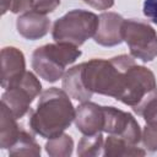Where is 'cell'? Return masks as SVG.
<instances>
[{"mask_svg":"<svg viewBox=\"0 0 157 157\" xmlns=\"http://www.w3.org/2000/svg\"><path fill=\"white\" fill-rule=\"evenodd\" d=\"M104 124L103 131L124 139L129 144L137 145L141 140V129L132 114L115 107H103Z\"/></svg>","mask_w":157,"mask_h":157,"instance_id":"cell-7","label":"cell"},{"mask_svg":"<svg viewBox=\"0 0 157 157\" xmlns=\"http://www.w3.org/2000/svg\"><path fill=\"white\" fill-rule=\"evenodd\" d=\"M59 5L60 0H33L32 10L47 15L49 12H53Z\"/></svg>","mask_w":157,"mask_h":157,"instance_id":"cell-21","label":"cell"},{"mask_svg":"<svg viewBox=\"0 0 157 157\" xmlns=\"http://www.w3.org/2000/svg\"><path fill=\"white\" fill-rule=\"evenodd\" d=\"M98 21V16L91 11L71 10L54 22L52 29L53 39L58 43H67L78 48L96 34Z\"/></svg>","mask_w":157,"mask_h":157,"instance_id":"cell-4","label":"cell"},{"mask_svg":"<svg viewBox=\"0 0 157 157\" xmlns=\"http://www.w3.org/2000/svg\"><path fill=\"white\" fill-rule=\"evenodd\" d=\"M123 40L128 44L131 56L144 63L157 58V32L151 25L140 20H124Z\"/></svg>","mask_w":157,"mask_h":157,"instance_id":"cell-5","label":"cell"},{"mask_svg":"<svg viewBox=\"0 0 157 157\" xmlns=\"http://www.w3.org/2000/svg\"><path fill=\"white\" fill-rule=\"evenodd\" d=\"M144 15L153 23H157V0H145L142 6Z\"/></svg>","mask_w":157,"mask_h":157,"instance_id":"cell-22","label":"cell"},{"mask_svg":"<svg viewBox=\"0 0 157 157\" xmlns=\"http://www.w3.org/2000/svg\"><path fill=\"white\" fill-rule=\"evenodd\" d=\"M81 77L90 93L113 97L132 109L157 90L155 74L126 54L81 63Z\"/></svg>","mask_w":157,"mask_h":157,"instance_id":"cell-1","label":"cell"},{"mask_svg":"<svg viewBox=\"0 0 157 157\" xmlns=\"http://www.w3.org/2000/svg\"><path fill=\"white\" fill-rule=\"evenodd\" d=\"M140 141L147 151H150V152L157 151V130L146 124V126L144 128V130L141 132Z\"/></svg>","mask_w":157,"mask_h":157,"instance_id":"cell-20","label":"cell"},{"mask_svg":"<svg viewBox=\"0 0 157 157\" xmlns=\"http://www.w3.org/2000/svg\"><path fill=\"white\" fill-rule=\"evenodd\" d=\"M103 155L107 157H123V156H145L146 151L137 145L129 144L121 137L109 135L103 146Z\"/></svg>","mask_w":157,"mask_h":157,"instance_id":"cell-14","label":"cell"},{"mask_svg":"<svg viewBox=\"0 0 157 157\" xmlns=\"http://www.w3.org/2000/svg\"><path fill=\"white\" fill-rule=\"evenodd\" d=\"M10 156H40V146L34 137L26 130H21V134L16 144L9 148Z\"/></svg>","mask_w":157,"mask_h":157,"instance_id":"cell-15","label":"cell"},{"mask_svg":"<svg viewBox=\"0 0 157 157\" xmlns=\"http://www.w3.org/2000/svg\"><path fill=\"white\" fill-rule=\"evenodd\" d=\"M44 147L50 157H69L74 151V140L70 135L63 132L56 137L49 139Z\"/></svg>","mask_w":157,"mask_h":157,"instance_id":"cell-16","label":"cell"},{"mask_svg":"<svg viewBox=\"0 0 157 157\" xmlns=\"http://www.w3.org/2000/svg\"><path fill=\"white\" fill-rule=\"evenodd\" d=\"M69 97L64 90L58 87L45 90L29 115L31 130L48 140L61 135L75 120L76 109Z\"/></svg>","mask_w":157,"mask_h":157,"instance_id":"cell-2","label":"cell"},{"mask_svg":"<svg viewBox=\"0 0 157 157\" xmlns=\"http://www.w3.org/2000/svg\"><path fill=\"white\" fill-rule=\"evenodd\" d=\"M98 27L93 39L103 47H114L123 42L121 27L124 18L117 12H102L98 16Z\"/></svg>","mask_w":157,"mask_h":157,"instance_id":"cell-8","label":"cell"},{"mask_svg":"<svg viewBox=\"0 0 157 157\" xmlns=\"http://www.w3.org/2000/svg\"><path fill=\"white\" fill-rule=\"evenodd\" d=\"M104 113L103 107L93 102H81L76 108L75 125L83 135H94L103 131Z\"/></svg>","mask_w":157,"mask_h":157,"instance_id":"cell-9","label":"cell"},{"mask_svg":"<svg viewBox=\"0 0 157 157\" xmlns=\"http://www.w3.org/2000/svg\"><path fill=\"white\" fill-rule=\"evenodd\" d=\"M88 6L96 10H108L114 5V0H82Z\"/></svg>","mask_w":157,"mask_h":157,"instance_id":"cell-23","label":"cell"},{"mask_svg":"<svg viewBox=\"0 0 157 157\" xmlns=\"http://www.w3.org/2000/svg\"><path fill=\"white\" fill-rule=\"evenodd\" d=\"M63 90L78 102H87L92 98V93L87 91L81 77V64L69 69L63 76Z\"/></svg>","mask_w":157,"mask_h":157,"instance_id":"cell-12","label":"cell"},{"mask_svg":"<svg viewBox=\"0 0 157 157\" xmlns=\"http://www.w3.org/2000/svg\"><path fill=\"white\" fill-rule=\"evenodd\" d=\"M1 4V15H5L7 11L12 13L26 12L32 9L33 0H0Z\"/></svg>","mask_w":157,"mask_h":157,"instance_id":"cell-19","label":"cell"},{"mask_svg":"<svg viewBox=\"0 0 157 157\" xmlns=\"http://www.w3.org/2000/svg\"><path fill=\"white\" fill-rule=\"evenodd\" d=\"M104 146L103 135L101 132L94 135H83L78 141L77 156L80 157H94L101 155V150Z\"/></svg>","mask_w":157,"mask_h":157,"instance_id":"cell-17","label":"cell"},{"mask_svg":"<svg viewBox=\"0 0 157 157\" xmlns=\"http://www.w3.org/2000/svg\"><path fill=\"white\" fill-rule=\"evenodd\" d=\"M17 32L28 40L43 38L50 29V20L34 10H29L20 15L16 20Z\"/></svg>","mask_w":157,"mask_h":157,"instance_id":"cell-11","label":"cell"},{"mask_svg":"<svg viewBox=\"0 0 157 157\" xmlns=\"http://www.w3.org/2000/svg\"><path fill=\"white\" fill-rule=\"evenodd\" d=\"M132 110L141 115L147 125L157 130V90H155L137 108Z\"/></svg>","mask_w":157,"mask_h":157,"instance_id":"cell-18","label":"cell"},{"mask_svg":"<svg viewBox=\"0 0 157 157\" xmlns=\"http://www.w3.org/2000/svg\"><path fill=\"white\" fill-rule=\"evenodd\" d=\"M42 83L37 76L26 71L18 80L12 82L1 96V103H4L16 119L22 118L29 110L31 103L40 93Z\"/></svg>","mask_w":157,"mask_h":157,"instance_id":"cell-6","label":"cell"},{"mask_svg":"<svg viewBox=\"0 0 157 157\" xmlns=\"http://www.w3.org/2000/svg\"><path fill=\"white\" fill-rule=\"evenodd\" d=\"M81 56V50L67 43H49L38 47L32 54V69L47 82H56L64 76L67 65Z\"/></svg>","mask_w":157,"mask_h":157,"instance_id":"cell-3","label":"cell"},{"mask_svg":"<svg viewBox=\"0 0 157 157\" xmlns=\"http://www.w3.org/2000/svg\"><path fill=\"white\" fill-rule=\"evenodd\" d=\"M26 72L23 53L15 47L1 49V87L7 88Z\"/></svg>","mask_w":157,"mask_h":157,"instance_id":"cell-10","label":"cell"},{"mask_svg":"<svg viewBox=\"0 0 157 157\" xmlns=\"http://www.w3.org/2000/svg\"><path fill=\"white\" fill-rule=\"evenodd\" d=\"M21 134V129L16 123V118L12 115L10 109L1 103L0 110V147L2 150L12 147L18 136Z\"/></svg>","mask_w":157,"mask_h":157,"instance_id":"cell-13","label":"cell"}]
</instances>
